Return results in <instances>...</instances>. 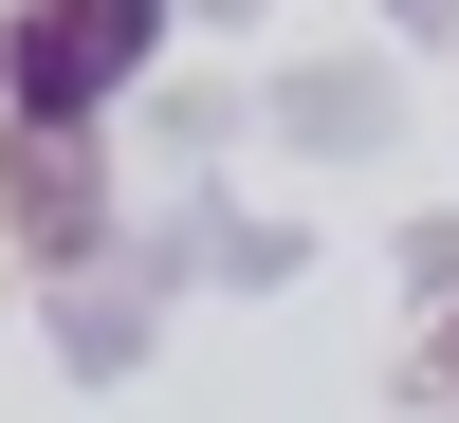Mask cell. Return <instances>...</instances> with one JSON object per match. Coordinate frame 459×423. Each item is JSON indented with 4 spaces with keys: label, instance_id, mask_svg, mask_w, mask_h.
<instances>
[{
    "label": "cell",
    "instance_id": "obj_1",
    "mask_svg": "<svg viewBox=\"0 0 459 423\" xmlns=\"http://www.w3.org/2000/svg\"><path fill=\"white\" fill-rule=\"evenodd\" d=\"M166 37V0H19V37H0V74H19V110H56V129H92L110 74Z\"/></svg>",
    "mask_w": 459,
    "mask_h": 423
},
{
    "label": "cell",
    "instance_id": "obj_2",
    "mask_svg": "<svg viewBox=\"0 0 459 423\" xmlns=\"http://www.w3.org/2000/svg\"><path fill=\"white\" fill-rule=\"evenodd\" d=\"M0 203H19V240H37V258H92V221H110V184H92V129L19 110V129H0Z\"/></svg>",
    "mask_w": 459,
    "mask_h": 423
},
{
    "label": "cell",
    "instance_id": "obj_3",
    "mask_svg": "<svg viewBox=\"0 0 459 423\" xmlns=\"http://www.w3.org/2000/svg\"><path fill=\"white\" fill-rule=\"evenodd\" d=\"M441 387H459V331H441Z\"/></svg>",
    "mask_w": 459,
    "mask_h": 423
}]
</instances>
